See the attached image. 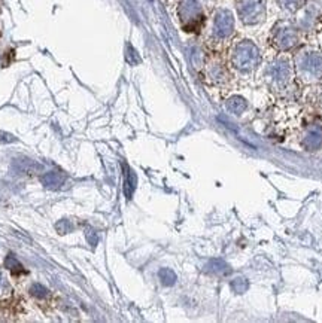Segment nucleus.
<instances>
[{
	"label": "nucleus",
	"mask_w": 322,
	"mask_h": 323,
	"mask_svg": "<svg viewBox=\"0 0 322 323\" xmlns=\"http://www.w3.org/2000/svg\"><path fill=\"white\" fill-rule=\"evenodd\" d=\"M30 292L31 295L36 296V298H45L46 295H48V289H46L45 286L39 285V283H34V285L31 286Z\"/></svg>",
	"instance_id": "6"
},
{
	"label": "nucleus",
	"mask_w": 322,
	"mask_h": 323,
	"mask_svg": "<svg viewBox=\"0 0 322 323\" xmlns=\"http://www.w3.org/2000/svg\"><path fill=\"white\" fill-rule=\"evenodd\" d=\"M209 268H211V271L212 273H218V274H222V273H227L229 270H227V265L224 264L222 261H219V259H215L209 264Z\"/></svg>",
	"instance_id": "5"
},
{
	"label": "nucleus",
	"mask_w": 322,
	"mask_h": 323,
	"mask_svg": "<svg viewBox=\"0 0 322 323\" xmlns=\"http://www.w3.org/2000/svg\"><path fill=\"white\" fill-rule=\"evenodd\" d=\"M160 278H161V281L166 285V286H172L175 281H176V274L169 270V268H163L161 271H160Z\"/></svg>",
	"instance_id": "4"
},
{
	"label": "nucleus",
	"mask_w": 322,
	"mask_h": 323,
	"mask_svg": "<svg viewBox=\"0 0 322 323\" xmlns=\"http://www.w3.org/2000/svg\"><path fill=\"white\" fill-rule=\"evenodd\" d=\"M124 169H125V195L127 198H131L133 191L136 188V174L127 166H124Z\"/></svg>",
	"instance_id": "2"
},
{
	"label": "nucleus",
	"mask_w": 322,
	"mask_h": 323,
	"mask_svg": "<svg viewBox=\"0 0 322 323\" xmlns=\"http://www.w3.org/2000/svg\"><path fill=\"white\" fill-rule=\"evenodd\" d=\"M55 228H57V231H59L60 234H66V232H69V231L72 230V224H70L69 220H66V219H62V220L57 222Z\"/></svg>",
	"instance_id": "7"
},
{
	"label": "nucleus",
	"mask_w": 322,
	"mask_h": 323,
	"mask_svg": "<svg viewBox=\"0 0 322 323\" xmlns=\"http://www.w3.org/2000/svg\"><path fill=\"white\" fill-rule=\"evenodd\" d=\"M66 180V176L60 173V171H49L42 177V184L45 185L49 189H57L60 188Z\"/></svg>",
	"instance_id": "1"
},
{
	"label": "nucleus",
	"mask_w": 322,
	"mask_h": 323,
	"mask_svg": "<svg viewBox=\"0 0 322 323\" xmlns=\"http://www.w3.org/2000/svg\"><path fill=\"white\" fill-rule=\"evenodd\" d=\"M5 267H6L11 273H14V274H18V273H23V271H24V267L21 265V262L18 261L14 255H8V256H6V259H5Z\"/></svg>",
	"instance_id": "3"
},
{
	"label": "nucleus",
	"mask_w": 322,
	"mask_h": 323,
	"mask_svg": "<svg viewBox=\"0 0 322 323\" xmlns=\"http://www.w3.org/2000/svg\"><path fill=\"white\" fill-rule=\"evenodd\" d=\"M5 286H6V283H5V278L2 276V273H0V292L5 289Z\"/></svg>",
	"instance_id": "8"
}]
</instances>
